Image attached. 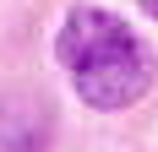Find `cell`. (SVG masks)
Returning <instances> with one entry per match:
<instances>
[{
	"label": "cell",
	"mask_w": 158,
	"mask_h": 152,
	"mask_svg": "<svg viewBox=\"0 0 158 152\" xmlns=\"http://www.w3.org/2000/svg\"><path fill=\"white\" fill-rule=\"evenodd\" d=\"M136 6H142V11H147V16H158V0H136Z\"/></svg>",
	"instance_id": "3"
},
{
	"label": "cell",
	"mask_w": 158,
	"mask_h": 152,
	"mask_svg": "<svg viewBox=\"0 0 158 152\" xmlns=\"http://www.w3.org/2000/svg\"><path fill=\"white\" fill-rule=\"evenodd\" d=\"M0 152H49V109L38 98H0Z\"/></svg>",
	"instance_id": "2"
},
{
	"label": "cell",
	"mask_w": 158,
	"mask_h": 152,
	"mask_svg": "<svg viewBox=\"0 0 158 152\" xmlns=\"http://www.w3.org/2000/svg\"><path fill=\"white\" fill-rule=\"evenodd\" d=\"M55 54H60L77 98L93 109H131L153 87L147 44L131 33V22H120L104 6H77L65 16L60 38H55Z\"/></svg>",
	"instance_id": "1"
}]
</instances>
